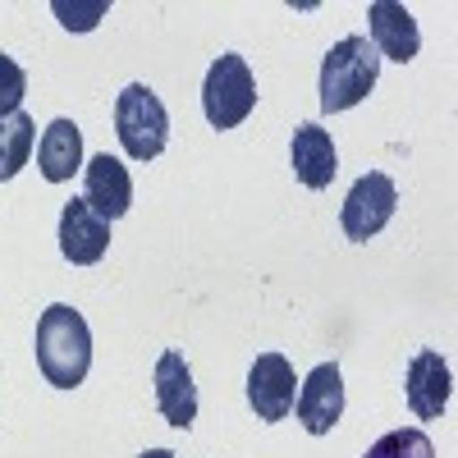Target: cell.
Segmentation results:
<instances>
[{
    "mask_svg": "<svg viewBox=\"0 0 458 458\" xmlns=\"http://www.w3.org/2000/svg\"><path fill=\"white\" fill-rule=\"evenodd\" d=\"M37 367H42L47 386H55V390H73L88 380L92 330H88L83 312H73L69 302H55L37 321Z\"/></svg>",
    "mask_w": 458,
    "mask_h": 458,
    "instance_id": "6da1fadb",
    "label": "cell"
},
{
    "mask_svg": "<svg viewBox=\"0 0 458 458\" xmlns=\"http://www.w3.org/2000/svg\"><path fill=\"white\" fill-rule=\"evenodd\" d=\"M380 79V55L367 42L362 32L344 37V42L330 47V55L321 60V110L339 114V110H353L358 101H367V92Z\"/></svg>",
    "mask_w": 458,
    "mask_h": 458,
    "instance_id": "7a4b0ae2",
    "label": "cell"
},
{
    "mask_svg": "<svg viewBox=\"0 0 458 458\" xmlns=\"http://www.w3.org/2000/svg\"><path fill=\"white\" fill-rule=\"evenodd\" d=\"M114 133H120V147L129 151L133 161H151L161 157L170 142V114L161 106V97L133 83L114 97Z\"/></svg>",
    "mask_w": 458,
    "mask_h": 458,
    "instance_id": "3957f363",
    "label": "cell"
},
{
    "mask_svg": "<svg viewBox=\"0 0 458 458\" xmlns=\"http://www.w3.org/2000/svg\"><path fill=\"white\" fill-rule=\"evenodd\" d=\"M202 110L211 129H239L248 114L257 110V79L243 55H220L207 69L202 83Z\"/></svg>",
    "mask_w": 458,
    "mask_h": 458,
    "instance_id": "277c9868",
    "label": "cell"
},
{
    "mask_svg": "<svg viewBox=\"0 0 458 458\" xmlns=\"http://www.w3.org/2000/svg\"><path fill=\"white\" fill-rule=\"evenodd\" d=\"M394 207H399V188L390 174H362L353 188H349V198H344V211H339V225H344V234H349L353 243H367L376 239L380 229H386L394 220Z\"/></svg>",
    "mask_w": 458,
    "mask_h": 458,
    "instance_id": "5b68a950",
    "label": "cell"
},
{
    "mask_svg": "<svg viewBox=\"0 0 458 458\" xmlns=\"http://www.w3.org/2000/svg\"><path fill=\"white\" fill-rule=\"evenodd\" d=\"M298 399V376L284 353H261L248 371V403L261 422H284Z\"/></svg>",
    "mask_w": 458,
    "mask_h": 458,
    "instance_id": "8992f818",
    "label": "cell"
},
{
    "mask_svg": "<svg viewBox=\"0 0 458 458\" xmlns=\"http://www.w3.org/2000/svg\"><path fill=\"white\" fill-rule=\"evenodd\" d=\"M298 422L308 427L312 436H326L339 417H344V376L335 362L312 367L308 380H298V399H293Z\"/></svg>",
    "mask_w": 458,
    "mask_h": 458,
    "instance_id": "52a82bcc",
    "label": "cell"
},
{
    "mask_svg": "<svg viewBox=\"0 0 458 458\" xmlns=\"http://www.w3.org/2000/svg\"><path fill=\"white\" fill-rule=\"evenodd\" d=\"M110 248V220H101L83 198L64 202L60 211V252L73 266H97Z\"/></svg>",
    "mask_w": 458,
    "mask_h": 458,
    "instance_id": "ba28073f",
    "label": "cell"
},
{
    "mask_svg": "<svg viewBox=\"0 0 458 458\" xmlns=\"http://www.w3.org/2000/svg\"><path fill=\"white\" fill-rule=\"evenodd\" d=\"M83 202L101 216V220H120L133 207V179L124 170V161H114L110 151L92 157L83 165Z\"/></svg>",
    "mask_w": 458,
    "mask_h": 458,
    "instance_id": "9c48e42d",
    "label": "cell"
},
{
    "mask_svg": "<svg viewBox=\"0 0 458 458\" xmlns=\"http://www.w3.org/2000/svg\"><path fill=\"white\" fill-rule=\"evenodd\" d=\"M403 394H408L412 417H422V422H436V417L449 408V367L436 349L412 353L408 376H403Z\"/></svg>",
    "mask_w": 458,
    "mask_h": 458,
    "instance_id": "30bf717a",
    "label": "cell"
},
{
    "mask_svg": "<svg viewBox=\"0 0 458 458\" xmlns=\"http://www.w3.org/2000/svg\"><path fill=\"white\" fill-rule=\"evenodd\" d=\"M157 408L170 427L188 431L198 422V386H193V371H188L183 353H161L157 362Z\"/></svg>",
    "mask_w": 458,
    "mask_h": 458,
    "instance_id": "8fae6325",
    "label": "cell"
},
{
    "mask_svg": "<svg viewBox=\"0 0 458 458\" xmlns=\"http://www.w3.org/2000/svg\"><path fill=\"white\" fill-rule=\"evenodd\" d=\"M289 165L298 174L302 188H312V193H321V188H330L335 170H339V157H335V142L321 124H298L293 129V142H289Z\"/></svg>",
    "mask_w": 458,
    "mask_h": 458,
    "instance_id": "7c38bea8",
    "label": "cell"
},
{
    "mask_svg": "<svg viewBox=\"0 0 458 458\" xmlns=\"http://www.w3.org/2000/svg\"><path fill=\"white\" fill-rule=\"evenodd\" d=\"M367 19H371V37H367V42L376 47V55L399 60V64H408L417 55L422 37H417V23H412V14L399 5V0H376V5L367 10Z\"/></svg>",
    "mask_w": 458,
    "mask_h": 458,
    "instance_id": "4fadbf2b",
    "label": "cell"
},
{
    "mask_svg": "<svg viewBox=\"0 0 458 458\" xmlns=\"http://www.w3.org/2000/svg\"><path fill=\"white\" fill-rule=\"evenodd\" d=\"M37 170L47 183H64L83 170V133L73 120H51L37 142Z\"/></svg>",
    "mask_w": 458,
    "mask_h": 458,
    "instance_id": "5bb4252c",
    "label": "cell"
},
{
    "mask_svg": "<svg viewBox=\"0 0 458 458\" xmlns=\"http://www.w3.org/2000/svg\"><path fill=\"white\" fill-rule=\"evenodd\" d=\"M32 142H37V124H32V114H23V110L0 114V183L14 179V174L28 165Z\"/></svg>",
    "mask_w": 458,
    "mask_h": 458,
    "instance_id": "9a60e30c",
    "label": "cell"
},
{
    "mask_svg": "<svg viewBox=\"0 0 458 458\" xmlns=\"http://www.w3.org/2000/svg\"><path fill=\"white\" fill-rule=\"evenodd\" d=\"M362 458H436V445L427 431H417V427H403V431H390V436H380Z\"/></svg>",
    "mask_w": 458,
    "mask_h": 458,
    "instance_id": "2e32d148",
    "label": "cell"
},
{
    "mask_svg": "<svg viewBox=\"0 0 458 458\" xmlns=\"http://www.w3.org/2000/svg\"><path fill=\"white\" fill-rule=\"evenodd\" d=\"M23 92H28V73L19 69V60L0 55V114H14Z\"/></svg>",
    "mask_w": 458,
    "mask_h": 458,
    "instance_id": "e0dca14e",
    "label": "cell"
},
{
    "mask_svg": "<svg viewBox=\"0 0 458 458\" xmlns=\"http://www.w3.org/2000/svg\"><path fill=\"white\" fill-rule=\"evenodd\" d=\"M51 10L60 14V23H64V28H73V32H88V28H97V19H101L110 5H106V0H97V5H69V0H55Z\"/></svg>",
    "mask_w": 458,
    "mask_h": 458,
    "instance_id": "ac0fdd59",
    "label": "cell"
},
{
    "mask_svg": "<svg viewBox=\"0 0 458 458\" xmlns=\"http://www.w3.org/2000/svg\"><path fill=\"white\" fill-rule=\"evenodd\" d=\"M138 458H174L170 449H147V454H138Z\"/></svg>",
    "mask_w": 458,
    "mask_h": 458,
    "instance_id": "d6986e66",
    "label": "cell"
}]
</instances>
